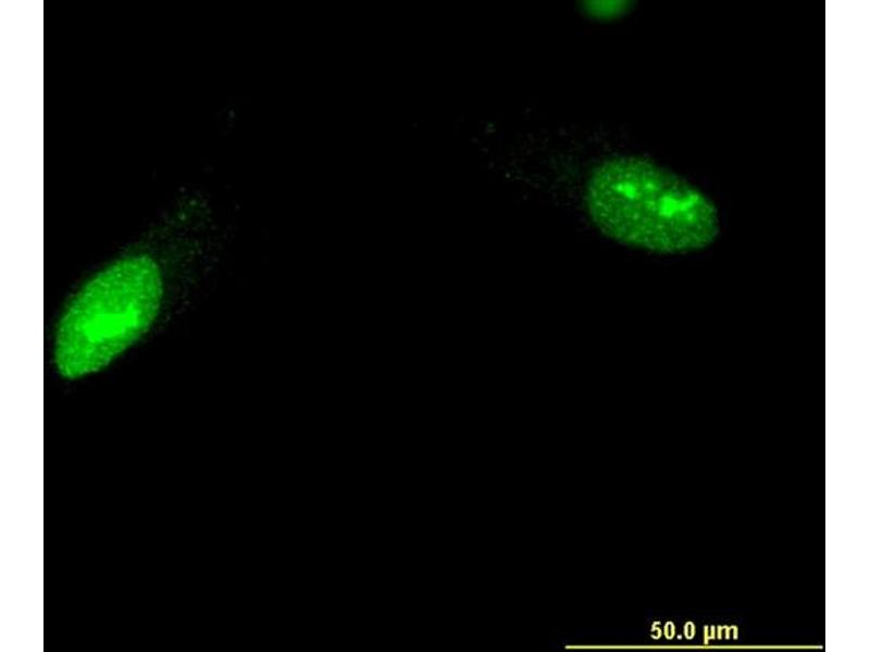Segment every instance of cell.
I'll use <instances>...</instances> for the list:
<instances>
[{
  "mask_svg": "<svg viewBox=\"0 0 870 652\" xmlns=\"http://www.w3.org/2000/svg\"><path fill=\"white\" fill-rule=\"evenodd\" d=\"M163 296L156 262L137 255L99 272L65 308L54 338V363L66 378L107 366L156 319Z\"/></svg>",
  "mask_w": 870,
  "mask_h": 652,
  "instance_id": "obj_2",
  "label": "cell"
},
{
  "mask_svg": "<svg viewBox=\"0 0 870 652\" xmlns=\"http://www.w3.org/2000/svg\"><path fill=\"white\" fill-rule=\"evenodd\" d=\"M585 205L612 240L657 254L709 247L720 233L714 202L681 175L646 158L619 155L592 172Z\"/></svg>",
  "mask_w": 870,
  "mask_h": 652,
  "instance_id": "obj_1",
  "label": "cell"
}]
</instances>
